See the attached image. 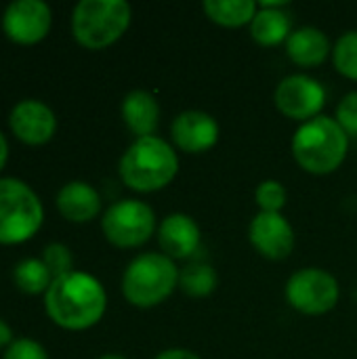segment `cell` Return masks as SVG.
<instances>
[{
  "mask_svg": "<svg viewBox=\"0 0 357 359\" xmlns=\"http://www.w3.org/2000/svg\"><path fill=\"white\" fill-rule=\"evenodd\" d=\"M130 25V4L124 0H80L72 13L74 38L93 50L114 44Z\"/></svg>",
  "mask_w": 357,
  "mask_h": 359,
  "instance_id": "obj_5",
  "label": "cell"
},
{
  "mask_svg": "<svg viewBox=\"0 0 357 359\" xmlns=\"http://www.w3.org/2000/svg\"><path fill=\"white\" fill-rule=\"evenodd\" d=\"M8 126L19 141L27 145H42L55 135L57 118L46 103L38 99H23L11 109Z\"/></svg>",
  "mask_w": 357,
  "mask_h": 359,
  "instance_id": "obj_12",
  "label": "cell"
},
{
  "mask_svg": "<svg viewBox=\"0 0 357 359\" xmlns=\"http://www.w3.org/2000/svg\"><path fill=\"white\" fill-rule=\"evenodd\" d=\"M42 261L48 267L53 280H57V278L67 276V273L74 271L72 269L74 267V257H72V252H69V248L65 244H59V242L48 244L44 248V252H42Z\"/></svg>",
  "mask_w": 357,
  "mask_h": 359,
  "instance_id": "obj_24",
  "label": "cell"
},
{
  "mask_svg": "<svg viewBox=\"0 0 357 359\" xmlns=\"http://www.w3.org/2000/svg\"><path fill=\"white\" fill-rule=\"evenodd\" d=\"M101 229L107 242H112L114 246L137 248L154 236L156 212L145 202L120 200L105 210L101 219Z\"/></svg>",
  "mask_w": 357,
  "mask_h": 359,
  "instance_id": "obj_7",
  "label": "cell"
},
{
  "mask_svg": "<svg viewBox=\"0 0 357 359\" xmlns=\"http://www.w3.org/2000/svg\"><path fill=\"white\" fill-rule=\"evenodd\" d=\"M339 282L332 273L307 267L290 276L286 282V301L292 309L305 316H324L339 303Z\"/></svg>",
  "mask_w": 357,
  "mask_h": 359,
  "instance_id": "obj_8",
  "label": "cell"
},
{
  "mask_svg": "<svg viewBox=\"0 0 357 359\" xmlns=\"http://www.w3.org/2000/svg\"><path fill=\"white\" fill-rule=\"evenodd\" d=\"M349 137L335 118L318 116L303 122L292 137L297 164L311 175H330L347 158Z\"/></svg>",
  "mask_w": 357,
  "mask_h": 359,
  "instance_id": "obj_3",
  "label": "cell"
},
{
  "mask_svg": "<svg viewBox=\"0 0 357 359\" xmlns=\"http://www.w3.org/2000/svg\"><path fill=\"white\" fill-rule=\"evenodd\" d=\"M179 288V269L166 255L145 252L135 257L122 276L124 299L141 309L164 303Z\"/></svg>",
  "mask_w": 357,
  "mask_h": 359,
  "instance_id": "obj_4",
  "label": "cell"
},
{
  "mask_svg": "<svg viewBox=\"0 0 357 359\" xmlns=\"http://www.w3.org/2000/svg\"><path fill=\"white\" fill-rule=\"evenodd\" d=\"M170 137L181 151L204 154L219 141V122L206 111L187 109L173 120Z\"/></svg>",
  "mask_w": 357,
  "mask_h": 359,
  "instance_id": "obj_13",
  "label": "cell"
},
{
  "mask_svg": "<svg viewBox=\"0 0 357 359\" xmlns=\"http://www.w3.org/2000/svg\"><path fill=\"white\" fill-rule=\"evenodd\" d=\"M248 240L255 250L271 261L290 257L295 248V231L282 212H259L248 227Z\"/></svg>",
  "mask_w": 357,
  "mask_h": 359,
  "instance_id": "obj_11",
  "label": "cell"
},
{
  "mask_svg": "<svg viewBox=\"0 0 357 359\" xmlns=\"http://www.w3.org/2000/svg\"><path fill=\"white\" fill-rule=\"evenodd\" d=\"M6 158H8V143H6L4 135L0 133V170H2L4 164H6Z\"/></svg>",
  "mask_w": 357,
  "mask_h": 359,
  "instance_id": "obj_29",
  "label": "cell"
},
{
  "mask_svg": "<svg viewBox=\"0 0 357 359\" xmlns=\"http://www.w3.org/2000/svg\"><path fill=\"white\" fill-rule=\"evenodd\" d=\"M99 359H126V358H122V355H116V353H107V355H101Z\"/></svg>",
  "mask_w": 357,
  "mask_h": 359,
  "instance_id": "obj_30",
  "label": "cell"
},
{
  "mask_svg": "<svg viewBox=\"0 0 357 359\" xmlns=\"http://www.w3.org/2000/svg\"><path fill=\"white\" fill-rule=\"evenodd\" d=\"M217 271L208 263H191L183 271H179V288L194 299H202L215 292L217 288Z\"/></svg>",
  "mask_w": 357,
  "mask_h": 359,
  "instance_id": "obj_21",
  "label": "cell"
},
{
  "mask_svg": "<svg viewBox=\"0 0 357 359\" xmlns=\"http://www.w3.org/2000/svg\"><path fill=\"white\" fill-rule=\"evenodd\" d=\"M286 55L301 67H318L330 55L328 36L318 27H299L286 40Z\"/></svg>",
  "mask_w": 357,
  "mask_h": 359,
  "instance_id": "obj_17",
  "label": "cell"
},
{
  "mask_svg": "<svg viewBox=\"0 0 357 359\" xmlns=\"http://www.w3.org/2000/svg\"><path fill=\"white\" fill-rule=\"evenodd\" d=\"M335 120L347 133V137H357V90L341 99Z\"/></svg>",
  "mask_w": 357,
  "mask_h": 359,
  "instance_id": "obj_25",
  "label": "cell"
},
{
  "mask_svg": "<svg viewBox=\"0 0 357 359\" xmlns=\"http://www.w3.org/2000/svg\"><path fill=\"white\" fill-rule=\"evenodd\" d=\"M206 17L223 27H240L255 19L259 6L252 0H206L202 4Z\"/></svg>",
  "mask_w": 357,
  "mask_h": 359,
  "instance_id": "obj_19",
  "label": "cell"
},
{
  "mask_svg": "<svg viewBox=\"0 0 357 359\" xmlns=\"http://www.w3.org/2000/svg\"><path fill=\"white\" fill-rule=\"evenodd\" d=\"M118 170L126 187L149 194L170 185L179 170V158L170 143L151 135L130 143V147L120 158Z\"/></svg>",
  "mask_w": 357,
  "mask_h": 359,
  "instance_id": "obj_2",
  "label": "cell"
},
{
  "mask_svg": "<svg viewBox=\"0 0 357 359\" xmlns=\"http://www.w3.org/2000/svg\"><path fill=\"white\" fill-rule=\"evenodd\" d=\"M13 280L17 288L25 294H40L48 290L53 276L42 259H23L13 269Z\"/></svg>",
  "mask_w": 357,
  "mask_h": 359,
  "instance_id": "obj_20",
  "label": "cell"
},
{
  "mask_svg": "<svg viewBox=\"0 0 357 359\" xmlns=\"http://www.w3.org/2000/svg\"><path fill=\"white\" fill-rule=\"evenodd\" d=\"M286 2H263L250 21V36L261 46H278L292 34L290 15L284 11Z\"/></svg>",
  "mask_w": 357,
  "mask_h": 359,
  "instance_id": "obj_16",
  "label": "cell"
},
{
  "mask_svg": "<svg viewBox=\"0 0 357 359\" xmlns=\"http://www.w3.org/2000/svg\"><path fill=\"white\" fill-rule=\"evenodd\" d=\"M48 318L65 330H86L95 326L107 307L105 288L84 271H72L50 282L44 294Z\"/></svg>",
  "mask_w": 357,
  "mask_h": 359,
  "instance_id": "obj_1",
  "label": "cell"
},
{
  "mask_svg": "<svg viewBox=\"0 0 357 359\" xmlns=\"http://www.w3.org/2000/svg\"><path fill=\"white\" fill-rule=\"evenodd\" d=\"M44 210L34 189L13 177L0 179V244H21L42 225Z\"/></svg>",
  "mask_w": 357,
  "mask_h": 359,
  "instance_id": "obj_6",
  "label": "cell"
},
{
  "mask_svg": "<svg viewBox=\"0 0 357 359\" xmlns=\"http://www.w3.org/2000/svg\"><path fill=\"white\" fill-rule=\"evenodd\" d=\"M50 6L42 0H15L4 8L2 29L19 44L40 42L50 29Z\"/></svg>",
  "mask_w": 357,
  "mask_h": 359,
  "instance_id": "obj_10",
  "label": "cell"
},
{
  "mask_svg": "<svg viewBox=\"0 0 357 359\" xmlns=\"http://www.w3.org/2000/svg\"><path fill=\"white\" fill-rule=\"evenodd\" d=\"M156 359H202L200 355H196L194 351L187 349H166L162 353H158Z\"/></svg>",
  "mask_w": 357,
  "mask_h": 359,
  "instance_id": "obj_27",
  "label": "cell"
},
{
  "mask_svg": "<svg viewBox=\"0 0 357 359\" xmlns=\"http://www.w3.org/2000/svg\"><path fill=\"white\" fill-rule=\"evenodd\" d=\"M11 343H13V330L4 320H0V349L8 347Z\"/></svg>",
  "mask_w": 357,
  "mask_h": 359,
  "instance_id": "obj_28",
  "label": "cell"
},
{
  "mask_svg": "<svg viewBox=\"0 0 357 359\" xmlns=\"http://www.w3.org/2000/svg\"><path fill=\"white\" fill-rule=\"evenodd\" d=\"M59 212L72 223H86L101 210L99 191L84 181H69L57 194Z\"/></svg>",
  "mask_w": 357,
  "mask_h": 359,
  "instance_id": "obj_15",
  "label": "cell"
},
{
  "mask_svg": "<svg viewBox=\"0 0 357 359\" xmlns=\"http://www.w3.org/2000/svg\"><path fill=\"white\" fill-rule=\"evenodd\" d=\"M122 118L124 124L137 139L151 137L158 128L160 105L156 97L147 90H130L122 101Z\"/></svg>",
  "mask_w": 357,
  "mask_h": 359,
  "instance_id": "obj_18",
  "label": "cell"
},
{
  "mask_svg": "<svg viewBox=\"0 0 357 359\" xmlns=\"http://www.w3.org/2000/svg\"><path fill=\"white\" fill-rule=\"evenodd\" d=\"M200 227L183 212L168 215L158 227V244L168 259H187L200 248Z\"/></svg>",
  "mask_w": 357,
  "mask_h": 359,
  "instance_id": "obj_14",
  "label": "cell"
},
{
  "mask_svg": "<svg viewBox=\"0 0 357 359\" xmlns=\"http://www.w3.org/2000/svg\"><path fill=\"white\" fill-rule=\"evenodd\" d=\"M332 61H335V69L349 78V80H357V29L345 32L335 48H332Z\"/></svg>",
  "mask_w": 357,
  "mask_h": 359,
  "instance_id": "obj_22",
  "label": "cell"
},
{
  "mask_svg": "<svg viewBox=\"0 0 357 359\" xmlns=\"http://www.w3.org/2000/svg\"><path fill=\"white\" fill-rule=\"evenodd\" d=\"M2 359H48V353L40 343L32 339H17L6 347Z\"/></svg>",
  "mask_w": 357,
  "mask_h": 359,
  "instance_id": "obj_26",
  "label": "cell"
},
{
  "mask_svg": "<svg viewBox=\"0 0 357 359\" xmlns=\"http://www.w3.org/2000/svg\"><path fill=\"white\" fill-rule=\"evenodd\" d=\"M274 101L286 118L297 122H309L322 116L320 111L326 103V90L316 78L305 74H292L278 84Z\"/></svg>",
  "mask_w": 357,
  "mask_h": 359,
  "instance_id": "obj_9",
  "label": "cell"
},
{
  "mask_svg": "<svg viewBox=\"0 0 357 359\" xmlns=\"http://www.w3.org/2000/svg\"><path fill=\"white\" fill-rule=\"evenodd\" d=\"M255 200H257L261 212H280L286 206L288 194L280 181L267 179V181L259 183V187L255 191Z\"/></svg>",
  "mask_w": 357,
  "mask_h": 359,
  "instance_id": "obj_23",
  "label": "cell"
}]
</instances>
